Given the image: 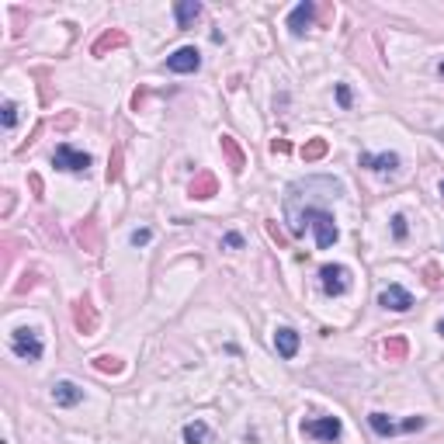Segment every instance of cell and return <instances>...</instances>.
Returning <instances> with one entry per match:
<instances>
[{"instance_id":"obj_1","label":"cell","mask_w":444,"mask_h":444,"mask_svg":"<svg viewBox=\"0 0 444 444\" xmlns=\"http://www.w3.org/2000/svg\"><path fill=\"white\" fill-rule=\"evenodd\" d=\"M292 222V233L295 236H302V229H306V222L316 229V247L320 250H330L334 243H337V226H334V215L330 212H323V208H306V212H299L295 219H288Z\"/></svg>"},{"instance_id":"obj_2","label":"cell","mask_w":444,"mask_h":444,"mask_svg":"<svg viewBox=\"0 0 444 444\" xmlns=\"http://www.w3.org/2000/svg\"><path fill=\"white\" fill-rule=\"evenodd\" d=\"M10 351L21 357V361H38L45 348H42V337L31 327H21V330L10 334Z\"/></svg>"},{"instance_id":"obj_3","label":"cell","mask_w":444,"mask_h":444,"mask_svg":"<svg viewBox=\"0 0 444 444\" xmlns=\"http://www.w3.org/2000/svg\"><path fill=\"white\" fill-rule=\"evenodd\" d=\"M302 434L316 438L323 444H337L341 434H344V424L337 417H320V420H302Z\"/></svg>"},{"instance_id":"obj_4","label":"cell","mask_w":444,"mask_h":444,"mask_svg":"<svg viewBox=\"0 0 444 444\" xmlns=\"http://www.w3.org/2000/svg\"><path fill=\"white\" fill-rule=\"evenodd\" d=\"M52 164H56V171H66V174H87L90 167V157L84 150H73V146H56V153H52Z\"/></svg>"},{"instance_id":"obj_5","label":"cell","mask_w":444,"mask_h":444,"mask_svg":"<svg viewBox=\"0 0 444 444\" xmlns=\"http://www.w3.org/2000/svg\"><path fill=\"white\" fill-rule=\"evenodd\" d=\"M368 424H371V431H375V434H382V438H389V434H406V431H420V427H427V420H424V417H410V420L396 424V420H389L385 413H371V417H368Z\"/></svg>"},{"instance_id":"obj_6","label":"cell","mask_w":444,"mask_h":444,"mask_svg":"<svg viewBox=\"0 0 444 444\" xmlns=\"http://www.w3.org/2000/svg\"><path fill=\"white\" fill-rule=\"evenodd\" d=\"M320 281L327 295H344L351 288V271L344 264H323L320 267Z\"/></svg>"},{"instance_id":"obj_7","label":"cell","mask_w":444,"mask_h":444,"mask_svg":"<svg viewBox=\"0 0 444 444\" xmlns=\"http://www.w3.org/2000/svg\"><path fill=\"white\" fill-rule=\"evenodd\" d=\"M198 66H201V52L194 45H184L174 56H167V70L171 73H194Z\"/></svg>"},{"instance_id":"obj_8","label":"cell","mask_w":444,"mask_h":444,"mask_svg":"<svg viewBox=\"0 0 444 444\" xmlns=\"http://www.w3.org/2000/svg\"><path fill=\"white\" fill-rule=\"evenodd\" d=\"M313 17H316V3L313 0H302L292 14H288V31L299 38V35H306L309 28H313Z\"/></svg>"},{"instance_id":"obj_9","label":"cell","mask_w":444,"mask_h":444,"mask_svg":"<svg viewBox=\"0 0 444 444\" xmlns=\"http://www.w3.org/2000/svg\"><path fill=\"white\" fill-rule=\"evenodd\" d=\"M378 306H385V309H392V313H406V309L413 306V295H410L403 285H389V288L378 295Z\"/></svg>"},{"instance_id":"obj_10","label":"cell","mask_w":444,"mask_h":444,"mask_svg":"<svg viewBox=\"0 0 444 444\" xmlns=\"http://www.w3.org/2000/svg\"><path fill=\"white\" fill-rule=\"evenodd\" d=\"M125 42H129V35H125L122 28H108V31H104V35L90 45V56H108L111 49H122Z\"/></svg>"},{"instance_id":"obj_11","label":"cell","mask_w":444,"mask_h":444,"mask_svg":"<svg viewBox=\"0 0 444 444\" xmlns=\"http://www.w3.org/2000/svg\"><path fill=\"white\" fill-rule=\"evenodd\" d=\"M274 348H278V355L285 357V361H292V357L299 355V334L292 327H278L274 330Z\"/></svg>"},{"instance_id":"obj_12","label":"cell","mask_w":444,"mask_h":444,"mask_svg":"<svg viewBox=\"0 0 444 444\" xmlns=\"http://www.w3.org/2000/svg\"><path fill=\"white\" fill-rule=\"evenodd\" d=\"M73 327H77L80 334H94V330H97V313H94V306H90L87 299H80V302L73 306Z\"/></svg>"},{"instance_id":"obj_13","label":"cell","mask_w":444,"mask_h":444,"mask_svg":"<svg viewBox=\"0 0 444 444\" xmlns=\"http://www.w3.org/2000/svg\"><path fill=\"white\" fill-rule=\"evenodd\" d=\"M84 399V389L80 385H73V382H56L52 385V403L56 406H77Z\"/></svg>"},{"instance_id":"obj_14","label":"cell","mask_w":444,"mask_h":444,"mask_svg":"<svg viewBox=\"0 0 444 444\" xmlns=\"http://www.w3.org/2000/svg\"><path fill=\"white\" fill-rule=\"evenodd\" d=\"M361 167H368V171H378V174H392V171L399 167V157H396V153H378V157H371V153H361Z\"/></svg>"},{"instance_id":"obj_15","label":"cell","mask_w":444,"mask_h":444,"mask_svg":"<svg viewBox=\"0 0 444 444\" xmlns=\"http://www.w3.org/2000/svg\"><path fill=\"white\" fill-rule=\"evenodd\" d=\"M219 191V180L212 178L208 171H201L198 178L191 180V198H198V201H205V198H212Z\"/></svg>"},{"instance_id":"obj_16","label":"cell","mask_w":444,"mask_h":444,"mask_svg":"<svg viewBox=\"0 0 444 444\" xmlns=\"http://www.w3.org/2000/svg\"><path fill=\"white\" fill-rule=\"evenodd\" d=\"M174 14H178V28H191L201 17V3L198 0H178Z\"/></svg>"},{"instance_id":"obj_17","label":"cell","mask_w":444,"mask_h":444,"mask_svg":"<svg viewBox=\"0 0 444 444\" xmlns=\"http://www.w3.org/2000/svg\"><path fill=\"white\" fill-rule=\"evenodd\" d=\"M219 143H222V153H226V160H229V167H233V171L240 174V171L247 167V157H243V150H240V143H236L233 136H222Z\"/></svg>"},{"instance_id":"obj_18","label":"cell","mask_w":444,"mask_h":444,"mask_svg":"<svg viewBox=\"0 0 444 444\" xmlns=\"http://www.w3.org/2000/svg\"><path fill=\"white\" fill-rule=\"evenodd\" d=\"M77 236H80L84 250H90V254H97V250H101V240H97V222H94V219H87V222L77 229Z\"/></svg>"},{"instance_id":"obj_19","label":"cell","mask_w":444,"mask_h":444,"mask_svg":"<svg viewBox=\"0 0 444 444\" xmlns=\"http://www.w3.org/2000/svg\"><path fill=\"white\" fill-rule=\"evenodd\" d=\"M208 438H212V431L201 420H194V424L184 427V444H208Z\"/></svg>"},{"instance_id":"obj_20","label":"cell","mask_w":444,"mask_h":444,"mask_svg":"<svg viewBox=\"0 0 444 444\" xmlns=\"http://www.w3.org/2000/svg\"><path fill=\"white\" fill-rule=\"evenodd\" d=\"M327 150H330V143H327V139H309V143L302 146V157H306V164H316V160H323V157H327Z\"/></svg>"},{"instance_id":"obj_21","label":"cell","mask_w":444,"mask_h":444,"mask_svg":"<svg viewBox=\"0 0 444 444\" xmlns=\"http://www.w3.org/2000/svg\"><path fill=\"white\" fill-rule=\"evenodd\" d=\"M406 355H410L406 337H389V341H385V357H389V361H406Z\"/></svg>"},{"instance_id":"obj_22","label":"cell","mask_w":444,"mask_h":444,"mask_svg":"<svg viewBox=\"0 0 444 444\" xmlns=\"http://www.w3.org/2000/svg\"><path fill=\"white\" fill-rule=\"evenodd\" d=\"M94 368L104 371V375H118V371H122V361L111 357V355H101V357H94Z\"/></svg>"},{"instance_id":"obj_23","label":"cell","mask_w":444,"mask_h":444,"mask_svg":"<svg viewBox=\"0 0 444 444\" xmlns=\"http://www.w3.org/2000/svg\"><path fill=\"white\" fill-rule=\"evenodd\" d=\"M0 118H3V129H14V125H17V104H14V101H3Z\"/></svg>"},{"instance_id":"obj_24","label":"cell","mask_w":444,"mask_h":444,"mask_svg":"<svg viewBox=\"0 0 444 444\" xmlns=\"http://www.w3.org/2000/svg\"><path fill=\"white\" fill-rule=\"evenodd\" d=\"M118 178H122V150H115L108 160V184H115Z\"/></svg>"},{"instance_id":"obj_25","label":"cell","mask_w":444,"mask_h":444,"mask_svg":"<svg viewBox=\"0 0 444 444\" xmlns=\"http://www.w3.org/2000/svg\"><path fill=\"white\" fill-rule=\"evenodd\" d=\"M424 281H427L431 288H438V285H441V271H438V264H427V267H424Z\"/></svg>"},{"instance_id":"obj_26","label":"cell","mask_w":444,"mask_h":444,"mask_svg":"<svg viewBox=\"0 0 444 444\" xmlns=\"http://www.w3.org/2000/svg\"><path fill=\"white\" fill-rule=\"evenodd\" d=\"M392 236L406 240V215H392Z\"/></svg>"},{"instance_id":"obj_27","label":"cell","mask_w":444,"mask_h":444,"mask_svg":"<svg viewBox=\"0 0 444 444\" xmlns=\"http://www.w3.org/2000/svg\"><path fill=\"white\" fill-rule=\"evenodd\" d=\"M150 240H153V233H150V229H136V233H132V247H146Z\"/></svg>"},{"instance_id":"obj_28","label":"cell","mask_w":444,"mask_h":444,"mask_svg":"<svg viewBox=\"0 0 444 444\" xmlns=\"http://www.w3.org/2000/svg\"><path fill=\"white\" fill-rule=\"evenodd\" d=\"M337 101H341V108H351V87L348 84H337Z\"/></svg>"},{"instance_id":"obj_29","label":"cell","mask_w":444,"mask_h":444,"mask_svg":"<svg viewBox=\"0 0 444 444\" xmlns=\"http://www.w3.org/2000/svg\"><path fill=\"white\" fill-rule=\"evenodd\" d=\"M222 243L236 250V247H243V236H240V233H226V240H222Z\"/></svg>"},{"instance_id":"obj_30","label":"cell","mask_w":444,"mask_h":444,"mask_svg":"<svg viewBox=\"0 0 444 444\" xmlns=\"http://www.w3.org/2000/svg\"><path fill=\"white\" fill-rule=\"evenodd\" d=\"M271 153H288V143H285V139H274V143H271Z\"/></svg>"},{"instance_id":"obj_31","label":"cell","mask_w":444,"mask_h":444,"mask_svg":"<svg viewBox=\"0 0 444 444\" xmlns=\"http://www.w3.org/2000/svg\"><path fill=\"white\" fill-rule=\"evenodd\" d=\"M438 334H441V337H444V320H441V323H438Z\"/></svg>"},{"instance_id":"obj_32","label":"cell","mask_w":444,"mask_h":444,"mask_svg":"<svg viewBox=\"0 0 444 444\" xmlns=\"http://www.w3.org/2000/svg\"><path fill=\"white\" fill-rule=\"evenodd\" d=\"M438 73H441V77H444V63H441V66H438Z\"/></svg>"},{"instance_id":"obj_33","label":"cell","mask_w":444,"mask_h":444,"mask_svg":"<svg viewBox=\"0 0 444 444\" xmlns=\"http://www.w3.org/2000/svg\"><path fill=\"white\" fill-rule=\"evenodd\" d=\"M441 194H444V180H441Z\"/></svg>"}]
</instances>
